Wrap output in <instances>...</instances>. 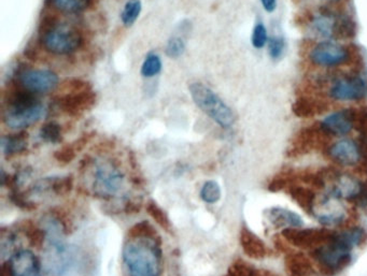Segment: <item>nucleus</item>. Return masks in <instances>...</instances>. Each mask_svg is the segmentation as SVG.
<instances>
[{"label": "nucleus", "instance_id": "obj_5", "mask_svg": "<svg viewBox=\"0 0 367 276\" xmlns=\"http://www.w3.org/2000/svg\"><path fill=\"white\" fill-rule=\"evenodd\" d=\"M320 87H326V96L335 102H361L367 98V77L363 72L329 74L318 80Z\"/></svg>", "mask_w": 367, "mask_h": 276}, {"label": "nucleus", "instance_id": "obj_30", "mask_svg": "<svg viewBox=\"0 0 367 276\" xmlns=\"http://www.w3.org/2000/svg\"><path fill=\"white\" fill-rule=\"evenodd\" d=\"M269 38H268L267 28H266L264 23H256V26L252 30V36H251V43L252 47L256 49H263L268 45Z\"/></svg>", "mask_w": 367, "mask_h": 276}, {"label": "nucleus", "instance_id": "obj_27", "mask_svg": "<svg viewBox=\"0 0 367 276\" xmlns=\"http://www.w3.org/2000/svg\"><path fill=\"white\" fill-rule=\"evenodd\" d=\"M161 57L155 53H149L144 58L142 66V74L144 78H153L162 71Z\"/></svg>", "mask_w": 367, "mask_h": 276}, {"label": "nucleus", "instance_id": "obj_26", "mask_svg": "<svg viewBox=\"0 0 367 276\" xmlns=\"http://www.w3.org/2000/svg\"><path fill=\"white\" fill-rule=\"evenodd\" d=\"M201 198L203 203L214 205L221 199V187L216 181H207L201 188Z\"/></svg>", "mask_w": 367, "mask_h": 276}, {"label": "nucleus", "instance_id": "obj_12", "mask_svg": "<svg viewBox=\"0 0 367 276\" xmlns=\"http://www.w3.org/2000/svg\"><path fill=\"white\" fill-rule=\"evenodd\" d=\"M21 87L32 94H47L58 85V77L51 70L23 69L19 72Z\"/></svg>", "mask_w": 367, "mask_h": 276}, {"label": "nucleus", "instance_id": "obj_36", "mask_svg": "<svg viewBox=\"0 0 367 276\" xmlns=\"http://www.w3.org/2000/svg\"><path fill=\"white\" fill-rule=\"evenodd\" d=\"M333 3H340V0H331Z\"/></svg>", "mask_w": 367, "mask_h": 276}, {"label": "nucleus", "instance_id": "obj_15", "mask_svg": "<svg viewBox=\"0 0 367 276\" xmlns=\"http://www.w3.org/2000/svg\"><path fill=\"white\" fill-rule=\"evenodd\" d=\"M357 108H342L326 116L319 123V127L328 137H345L355 129Z\"/></svg>", "mask_w": 367, "mask_h": 276}, {"label": "nucleus", "instance_id": "obj_10", "mask_svg": "<svg viewBox=\"0 0 367 276\" xmlns=\"http://www.w3.org/2000/svg\"><path fill=\"white\" fill-rule=\"evenodd\" d=\"M335 231L329 228H290L282 231L283 238L293 246L313 252L326 244L334 237Z\"/></svg>", "mask_w": 367, "mask_h": 276}, {"label": "nucleus", "instance_id": "obj_17", "mask_svg": "<svg viewBox=\"0 0 367 276\" xmlns=\"http://www.w3.org/2000/svg\"><path fill=\"white\" fill-rule=\"evenodd\" d=\"M265 214L268 222L275 228H283L285 230L303 227L304 222L300 215L283 207H271L266 211Z\"/></svg>", "mask_w": 367, "mask_h": 276}, {"label": "nucleus", "instance_id": "obj_35", "mask_svg": "<svg viewBox=\"0 0 367 276\" xmlns=\"http://www.w3.org/2000/svg\"><path fill=\"white\" fill-rule=\"evenodd\" d=\"M260 1L264 10L267 13L275 12L277 5H278L277 0H260Z\"/></svg>", "mask_w": 367, "mask_h": 276}, {"label": "nucleus", "instance_id": "obj_33", "mask_svg": "<svg viewBox=\"0 0 367 276\" xmlns=\"http://www.w3.org/2000/svg\"><path fill=\"white\" fill-rule=\"evenodd\" d=\"M355 129L360 136L367 138V106L357 108L355 111Z\"/></svg>", "mask_w": 367, "mask_h": 276}, {"label": "nucleus", "instance_id": "obj_6", "mask_svg": "<svg viewBox=\"0 0 367 276\" xmlns=\"http://www.w3.org/2000/svg\"><path fill=\"white\" fill-rule=\"evenodd\" d=\"M40 39L47 52L68 55L82 45V36L76 28L57 23L55 16H47L40 25Z\"/></svg>", "mask_w": 367, "mask_h": 276}, {"label": "nucleus", "instance_id": "obj_21", "mask_svg": "<svg viewBox=\"0 0 367 276\" xmlns=\"http://www.w3.org/2000/svg\"><path fill=\"white\" fill-rule=\"evenodd\" d=\"M326 108L324 102L311 97L302 96L296 99L292 106L293 113L302 119H309L313 116L323 113Z\"/></svg>", "mask_w": 367, "mask_h": 276}, {"label": "nucleus", "instance_id": "obj_23", "mask_svg": "<svg viewBox=\"0 0 367 276\" xmlns=\"http://www.w3.org/2000/svg\"><path fill=\"white\" fill-rule=\"evenodd\" d=\"M51 3L60 12L77 14L87 10L92 0H51Z\"/></svg>", "mask_w": 367, "mask_h": 276}, {"label": "nucleus", "instance_id": "obj_18", "mask_svg": "<svg viewBox=\"0 0 367 276\" xmlns=\"http://www.w3.org/2000/svg\"><path fill=\"white\" fill-rule=\"evenodd\" d=\"M241 245L245 254L252 259H263L268 256V249L263 240L256 233L243 227L241 231Z\"/></svg>", "mask_w": 367, "mask_h": 276}, {"label": "nucleus", "instance_id": "obj_16", "mask_svg": "<svg viewBox=\"0 0 367 276\" xmlns=\"http://www.w3.org/2000/svg\"><path fill=\"white\" fill-rule=\"evenodd\" d=\"M329 157L342 167H355L360 165L361 154L357 140L342 139L328 148Z\"/></svg>", "mask_w": 367, "mask_h": 276}, {"label": "nucleus", "instance_id": "obj_1", "mask_svg": "<svg viewBox=\"0 0 367 276\" xmlns=\"http://www.w3.org/2000/svg\"><path fill=\"white\" fill-rule=\"evenodd\" d=\"M122 257L129 276L161 275V241L153 226L146 222L135 225L129 230Z\"/></svg>", "mask_w": 367, "mask_h": 276}, {"label": "nucleus", "instance_id": "obj_31", "mask_svg": "<svg viewBox=\"0 0 367 276\" xmlns=\"http://www.w3.org/2000/svg\"><path fill=\"white\" fill-rule=\"evenodd\" d=\"M186 43L184 38L180 36H173L169 38L168 43L165 47V52L170 58H179L186 52Z\"/></svg>", "mask_w": 367, "mask_h": 276}, {"label": "nucleus", "instance_id": "obj_32", "mask_svg": "<svg viewBox=\"0 0 367 276\" xmlns=\"http://www.w3.org/2000/svg\"><path fill=\"white\" fill-rule=\"evenodd\" d=\"M267 49L268 55H269L271 60H280L285 51V39L282 37H279V36H274V37L269 38Z\"/></svg>", "mask_w": 367, "mask_h": 276}, {"label": "nucleus", "instance_id": "obj_3", "mask_svg": "<svg viewBox=\"0 0 367 276\" xmlns=\"http://www.w3.org/2000/svg\"><path fill=\"white\" fill-rule=\"evenodd\" d=\"M47 108L39 99L26 89L14 91L8 99V106L3 111V123L9 128L22 130L43 119Z\"/></svg>", "mask_w": 367, "mask_h": 276}, {"label": "nucleus", "instance_id": "obj_13", "mask_svg": "<svg viewBox=\"0 0 367 276\" xmlns=\"http://www.w3.org/2000/svg\"><path fill=\"white\" fill-rule=\"evenodd\" d=\"M3 273L5 276H43L39 259L27 249L11 255L3 266Z\"/></svg>", "mask_w": 367, "mask_h": 276}, {"label": "nucleus", "instance_id": "obj_34", "mask_svg": "<svg viewBox=\"0 0 367 276\" xmlns=\"http://www.w3.org/2000/svg\"><path fill=\"white\" fill-rule=\"evenodd\" d=\"M353 205H357L360 209H367V181L363 182L362 189H361L360 195L355 200Z\"/></svg>", "mask_w": 367, "mask_h": 276}, {"label": "nucleus", "instance_id": "obj_28", "mask_svg": "<svg viewBox=\"0 0 367 276\" xmlns=\"http://www.w3.org/2000/svg\"><path fill=\"white\" fill-rule=\"evenodd\" d=\"M39 135L45 142L57 143L62 139V127L55 122H49L41 127Z\"/></svg>", "mask_w": 367, "mask_h": 276}, {"label": "nucleus", "instance_id": "obj_24", "mask_svg": "<svg viewBox=\"0 0 367 276\" xmlns=\"http://www.w3.org/2000/svg\"><path fill=\"white\" fill-rule=\"evenodd\" d=\"M142 10V3L140 0H129L125 3L124 9L121 13V21L125 27H131L135 24Z\"/></svg>", "mask_w": 367, "mask_h": 276}, {"label": "nucleus", "instance_id": "obj_25", "mask_svg": "<svg viewBox=\"0 0 367 276\" xmlns=\"http://www.w3.org/2000/svg\"><path fill=\"white\" fill-rule=\"evenodd\" d=\"M23 232L27 238L30 244L34 247L43 246L45 244V238H47V232L41 228L32 224V222H26L23 225Z\"/></svg>", "mask_w": 367, "mask_h": 276}, {"label": "nucleus", "instance_id": "obj_22", "mask_svg": "<svg viewBox=\"0 0 367 276\" xmlns=\"http://www.w3.org/2000/svg\"><path fill=\"white\" fill-rule=\"evenodd\" d=\"M1 148L7 157L22 153L27 148V135L24 131L15 135H8L1 140Z\"/></svg>", "mask_w": 367, "mask_h": 276}, {"label": "nucleus", "instance_id": "obj_4", "mask_svg": "<svg viewBox=\"0 0 367 276\" xmlns=\"http://www.w3.org/2000/svg\"><path fill=\"white\" fill-rule=\"evenodd\" d=\"M311 32L323 40H353L357 36V23L347 13L330 5H322L309 22Z\"/></svg>", "mask_w": 367, "mask_h": 276}, {"label": "nucleus", "instance_id": "obj_29", "mask_svg": "<svg viewBox=\"0 0 367 276\" xmlns=\"http://www.w3.org/2000/svg\"><path fill=\"white\" fill-rule=\"evenodd\" d=\"M146 212L149 213L150 216H151L162 228H164L167 231L170 229V222H169L168 216H167L166 213L164 212V210H163L157 203L150 200L148 205H146Z\"/></svg>", "mask_w": 367, "mask_h": 276}, {"label": "nucleus", "instance_id": "obj_20", "mask_svg": "<svg viewBox=\"0 0 367 276\" xmlns=\"http://www.w3.org/2000/svg\"><path fill=\"white\" fill-rule=\"evenodd\" d=\"M285 270L289 276H313L315 268L303 253H291L285 258Z\"/></svg>", "mask_w": 367, "mask_h": 276}, {"label": "nucleus", "instance_id": "obj_14", "mask_svg": "<svg viewBox=\"0 0 367 276\" xmlns=\"http://www.w3.org/2000/svg\"><path fill=\"white\" fill-rule=\"evenodd\" d=\"M342 200L324 194L320 203H317L313 215L315 220L325 228L337 227L347 218L345 207H342Z\"/></svg>", "mask_w": 367, "mask_h": 276}, {"label": "nucleus", "instance_id": "obj_7", "mask_svg": "<svg viewBox=\"0 0 367 276\" xmlns=\"http://www.w3.org/2000/svg\"><path fill=\"white\" fill-rule=\"evenodd\" d=\"M89 184L96 197L112 199L119 196L125 187V174L114 161L102 158L91 165Z\"/></svg>", "mask_w": 367, "mask_h": 276}, {"label": "nucleus", "instance_id": "obj_11", "mask_svg": "<svg viewBox=\"0 0 367 276\" xmlns=\"http://www.w3.org/2000/svg\"><path fill=\"white\" fill-rule=\"evenodd\" d=\"M70 87L71 91L60 97L58 104L65 113L79 115L94 104L96 96L89 84L80 80H76L75 84Z\"/></svg>", "mask_w": 367, "mask_h": 276}, {"label": "nucleus", "instance_id": "obj_9", "mask_svg": "<svg viewBox=\"0 0 367 276\" xmlns=\"http://www.w3.org/2000/svg\"><path fill=\"white\" fill-rule=\"evenodd\" d=\"M308 60L313 66L321 68H337L357 62V49L353 45L334 41L322 40L315 43L308 53Z\"/></svg>", "mask_w": 367, "mask_h": 276}, {"label": "nucleus", "instance_id": "obj_8", "mask_svg": "<svg viewBox=\"0 0 367 276\" xmlns=\"http://www.w3.org/2000/svg\"><path fill=\"white\" fill-rule=\"evenodd\" d=\"M189 91L195 104L219 126L222 128L233 126L236 121L235 113L210 87L201 82H194L189 85Z\"/></svg>", "mask_w": 367, "mask_h": 276}, {"label": "nucleus", "instance_id": "obj_2", "mask_svg": "<svg viewBox=\"0 0 367 276\" xmlns=\"http://www.w3.org/2000/svg\"><path fill=\"white\" fill-rule=\"evenodd\" d=\"M366 238L364 229L353 227L335 232L326 244L311 252L313 259L325 275H335L349 266L353 249L359 246Z\"/></svg>", "mask_w": 367, "mask_h": 276}, {"label": "nucleus", "instance_id": "obj_19", "mask_svg": "<svg viewBox=\"0 0 367 276\" xmlns=\"http://www.w3.org/2000/svg\"><path fill=\"white\" fill-rule=\"evenodd\" d=\"M288 190L289 195L296 201L298 207H302L308 214H313L317 205V195L315 190L311 189L309 186L298 185V184H291Z\"/></svg>", "mask_w": 367, "mask_h": 276}]
</instances>
